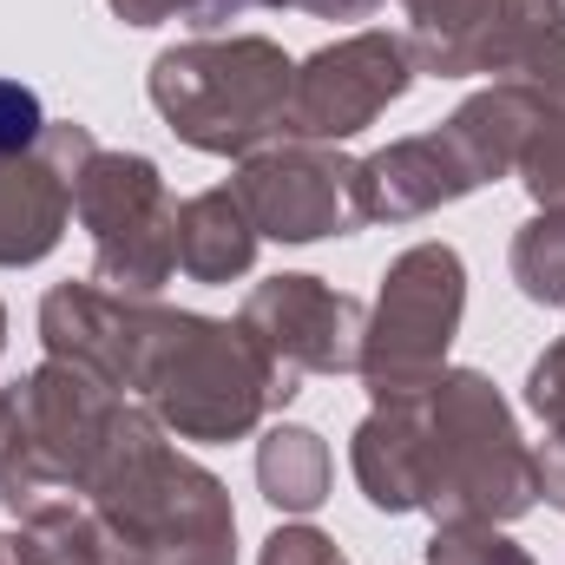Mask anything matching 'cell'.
I'll return each instance as SVG.
<instances>
[{"mask_svg": "<svg viewBox=\"0 0 565 565\" xmlns=\"http://www.w3.org/2000/svg\"><path fill=\"white\" fill-rule=\"evenodd\" d=\"M86 493H93L86 513L113 565H231L237 520L224 487L204 467L178 460L158 440V427L132 408H119Z\"/></svg>", "mask_w": 565, "mask_h": 565, "instance_id": "6da1fadb", "label": "cell"}, {"mask_svg": "<svg viewBox=\"0 0 565 565\" xmlns=\"http://www.w3.org/2000/svg\"><path fill=\"white\" fill-rule=\"evenodd\" d=\"M540 493V467L520 447L487 375L460 369L415 395V507L440 520H520Z\"/></svg>", "mask_w": 565, "mask_h": 565, "instance_id": "7a4b0ae2", "label": "cell"}, {"mask_svg": "<svg viewBox=\"0 0 565 565\" xmlns=\"http://www.w3.org/2000/svg\"><path fill=\"white\" fill-rule=\"evenodd\" d=\"M546 119V99L533 86H493L480 99H467L440 132L427 139H402L375 158H362L349 171V198H355V224H402L422 217L434 204L467 198L473 184L500 178L520 164V151L533 139V126Z\"/></svg>", "mask_w": 565, "mask_h": 565, "instance_id": "3957f363", "label": "cell"}, {"mask_svg": "<svg viewBox=\"0 0 565 565\" xmlns=\"http://www.w3.org/2000/svg\"><path fill=\"white\" fill-rule=\"evenodd\" d=\"M139 388L178 434L231 440L296 395V369L270 355V342L250 322H204L164 309Z\"/></svg>", "mask_w": 565, "mask_h": 565, "instance_id": "277c9868", "label": "cell"}, {"mask_svg": "<svg viewBox=\"0 0 565 565\" xmlns=\"http://www.w3.org/2000/svg\"><path fill=\"white\" fill-rule=\"evenodd\" d=\"M289 79L296 66L282 46L244 33V40H191L158 53L151 66V106L171 119V132L217 158H250L277 139L289 119Z\"/></svg>", "mask_w": 565, "mask_h": 565, "instance_id": "5b68a950", "label": "cell"}, {"mask_svg": "<svg viewBox=\"0 0 565 565\" xmlns=\"http://www.w3.org/2000/svg\"><path fill=\"white\" fill-rule=\"evenodd\" d=\"M467 302V270L447 244H415L408 257H395V270L382 277L375 322L362 335V375L375 388V402H402L427 395L447 369V342Z\"/></svg>", "mask_w": 565, "mask_h": 565, "instance_id": "8992f818", "label": "cell"}, {"mask_svg": "<svg viewBox=\"0 0 565 565\" xmlns=\"http://www.w3.org/2000/svg\"><path fill=\"white\" fill-rule=\"evenodd\" d=\"M79 224L93 231L99 282L119 296H151L178 270V204L158 178V164L139 151H99L79 164L73 191Z\"/></svg>", "mask_w": 565, "mask_h": 565, "instance_id": "52a82bcc", "label": "cell"}, {"mask_svg": "<svg viewBox=\"0 0 565 565\" xmlns=\"http://www.w3.org/2000/svg\"><path fill=\"white\" fill-rule=\"evenodd\" d=\"M408 40L395 33H355L322 46L296 79H289V119L282 132L296 145H342L362 126H375V113H388L408 93Z\"/></svg>", "mask_w": 565, "mask_h": 565, "instance_id": "ba28073f", "label": "cell"}, {"mask_svg": "<svg viewBox=\"0 0 565 565\" xmlns=\"http://www.w3.org/2000/svg\"><path fill=\"white\" fill-rule=\"evenodd\" d=\"M408 60L422 73H520L559 26V0H408Z\"/></svg>", "mask_w": 565, "mask_h": 565, "instance_id": "9c48e42d", "label": "cell"}, {"mask_svg": "<svg viewBox=\"0 0 565 565\" xmlns=\"http://www.w3.org/2000/svg\"><path fill=\"white\" fill-rule=\"evenodd\" d=\"M349 171L335 151L322 145H282L244 164V178L231 184L257 224V237H282V244H309V237H342L355 224V198H349Z\"/></svg>", "mask_w": 565, "mask_h": 565, "instance_id": "30bf717a", "label": "cell"}, {"mask_svg": "<svg viewBox=\"0 0 565 565\" xmlns=\"http://www.w3.org/2000/svg\"><path fill=\"white\" fill-rule=\"evenodd\" d=\"M158 316L164 309H151L145 296H119V289H99V282H66V289L46 296L40 335H46L53 362H73V369L99 375L106 388H139Z\"/></svg>", "mask_w": 565, "mask_h": 565, "instance_id": "8fae6325", "label": "cell"}, {"mask_svg": "<svg viewBox=\"0 0 565 565\" xmlns=\"http://www.w3.org/2000/svg\"><path fill=\"white\" fill-rule=\"evenodd\" d=\"M86 158H93L86 126H46L33 151L0 158V264H40L60 244Z\"/></svg>", "mask_w": 565, "mask_h": 565, "instance_id": "7c38bea8", "label": "cell"}, {"mask_svg": "<svg viewBox=\"0 0 565 565\" xmlns=\"http://www.w3.org/2000/svg\"><path fill=\"white\" fill-rule=\"evenodd\" d=\"M244 322L270 342V355L289 362L296 375L316 369V375H342V369H362V309L335 289H322L316 277H277L264 282L250 302H244Z\"/></svg>", "mask_w": 565, "mask_h": 565, "instance_id": "4fadbf2b", "label": "cell"}, {"mask_svg": "<svg viewBox=\"0 0 565 565\" xmlns=\"http://www.w3.org/2000/svg\"><path fill=\"white\" fill-rule=\"evenodd\" d=\"M257 257V224L231 184L178 204V270L198 282H231Z\"/></svg>", "mask_w": 565, "mask_h": 565, "instance_id": "5bb4252c", "label": "cell"}, {"mask_svg": "<svg viewBox=\"0 0 565 565\" xmlns=\"http://www.w3.org/2000/svg\"><path fill=\"white\" fill-rule=\"evenodd\" d=\"M257 480L282 513H316L329 493V447L309 427H270L264 454H257Z\"/></svg>", "mask_w": 565, "mask_h": 565, "instance_id": "9a60e30c", "label": "cell"}, {"mask_svg": "<svg viewBox=\"0 0 565 565\" xmlns=\"http://www.w3.org/2000/svg\"><path fill=\"white\" fill-rule=\"evenodd\" d=\"M513 282L546 302V309H565V204L540 211L520 237H513Z\"/></svg>", "mask_w": 565, "mask_h": 565, "instance_id": "2e32d148", "label": "cell"}, {"mask_svg": "<svg viewBox=\"0 0 565 565\" xmlns=\"http://www.w3.org/2000/svg\"><path fill=\"white\" fill-rule=\"evenodd\" d=\"M427 565H533L513 540H500L487 520H447L427 546Z\"/></svg>", "mask_w": 565, "mask_h": 565, "instance_id": "e0dca14e", "label": "cell"}, {"mask_svg": "<svg viewBox=\"0 0 565 565\" xmlns=\"http://www.w3.org/2000/svg\"><path fill=\"white\" fill-rule=\"evenodd\" d=\"M520 171H526V191L553 211L565 204V113H546L540 126H533V139L520 151Z\"/></svg>", "mask_w": 565, "mask_h": 565, "instance_id": "ac0fdd59", "label": "cell"}, {"mask_svg": "<svg viewBox=\"0 0 565 565\" xmlns=\"http://www.w3.org/2000/svg\"><path fill=\"white\" fill-rule=\"evenodd\" d=\"M132 26H151V20H191V26H224L231 13H244V7H257V0H113Z\"/></svg>", "mask_w": 565, "mask_h": 565, "instance_id": "d6986e66", "label": "cell"}, {"mask_svg": "<svg viewBox=\"0 0 565 565\" xmlns=\"http://www.w3.org/2000/svg\"><path fill=\"white\" fill-rule=\"evenodd\" d=\"M40 139H46V113H40V99H33L26 86L0 79V158L33 151Z\"/></svg>", "mask_w": 565, "mask_h": 565, "instance_id": "ffe728a7", "label": "cell"}, {"mask_svg": "<svg viewBox=\"0 0 565 565\" xmlns=\"http://www.w3.org/2000/svg\"><path fill=\"white\" fill-rule=\"evenodd\" d=\"M520 86H533L546 106H565V20L526 53V66H520Z\"/></svg>", "mask_w": 565, "mask_h": 565, "instance_id": "44dd1931", "label": "cell"}, {"mask_svg": "<svg viewBox=\"0 0 565 565\" xmlns=\"http://www.w3.org/2000/svg\"><path fill=\"white\" fill-rule=\"evenodd\" d=\"M264 565H349L335 553V540L309 533V526H282L277 540L264 546Z\"/></svg>", "mask_w": 565, "mask_h": 565, "instance_id": "7402d4cb", "label": "cell"}, {"mask_svg": "<svg viewBox=\"0 0 565 565\" xmlns=\"http://www.w3.org/2000/svg\"><path fill=\"white\" fill-rule=\"evenodd\" d=\"M526 402L546 415L553 427H565V342H553L540 362H533V382H526Z\"/></svg>", "mask_w": 565, "mask_h": 565, "instance_id": "603a6c76", "label": "cell"}, {"mask_svg": "<svg viewBox=\"0 0 565 565\" xmlns=\"http://www.w3.org/2000/svg\"><path fill=\"white\" fill-rule=\"evenodd\" d=\"M533 467H540V493L553 507H565V427H553V440L533 454Z\"/></svg>", "mask_w": 565, "mask_h": 565, "instance_id": "cb8c5ba5", "label": "cell"}, {"mask_svg": "<svg viewBox=\"0 0 565 565\" xmlns=\"http://www.w3.org/2000/svg\"><path fill=\"white\" fill-rule=\"evenodd\" d=\"M270 7H309V13H322V20H362V13H375L382 0H270Z\"/></svg>", "mask_w": 565, "mask_h": 565, "instance_id": "d4e9b609", "label": "cell"}, {"mask_svg": "<svg viewBox=\"0 0 565 565\" xmlns=\"http://www.w3.org/2000/svg\"><path fill=\"white\" fill-rule=\"evenodd\" d=\"M0 565H53V559H46V546H40L33 533H20V540L0 533Z\"/></svg>", "mask_w": 565, "mask_h": 565, "instance_id": "484cf974", "label": "cell"}, {"mask_svg": "<svg viewBox=\"0 0 565 565\" xmlns=\"http://www.w3.org/2000/svg\"><path fill=\"white\" fill-rule=\"evenodd\" d=\"M7 427H13V395H0V440H7Z\"/></svg>", "mask_w": 565, "mask_h": 565, "instance_id": "4316f807", "label": "cell"}, {"mask_svg": "<svg viewBox=\"0 0 565 565\" xmlns=\"http://www.w3.org/2000/svg\"><path fill=\"white\" fill-rule=\"evenodd\" d=\"M0 335H7V309H0Z\"/></svg>", "mask_w": 565, "mask_h": 565, "instance_id": "83f0119b", "label": "cell"}]
</instances>
